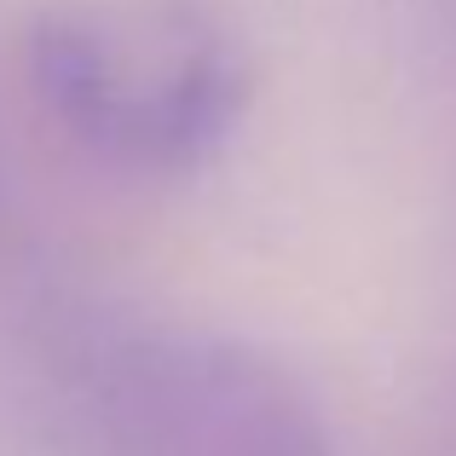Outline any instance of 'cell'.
I'll return each mask as SVG.
<instances>
[{
	"label": "cell",
	"instance_id": "6da1fadb",
	"mask_svg": "<svg viewBox=\"0 0 456 456\" xmlns=\"http://www.w3.org/2000/svg\"><path fill=\"white\" fill-rule=\"evenodd\" d=\"M23 76L69 145L162 179L208 167L255 93L243 41L208 0H58L23 35Z\"/></svg>",
	"mask_w": 456,
	"mask_h": 456
},
{
	"label": "cell",
	"instance_id": "7a4b0ae2",
	"mask_svg": "<svg viewBox=\"0 0 456 456\" xmlns=\"http://www.w3.org/2000/svg\"><path fill=\"white\" fill-rule=\"evenodd\" d=\"M58 370L110 456H335L295 370L225 330L81 318Z\"/></svg>",
	"mask_w": 456,
	"mask_h": 456
}]
</instances>
